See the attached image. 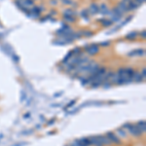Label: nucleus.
<instances>
[{
    "label": "nucleus",
    "mask_w": 146,
    "mask_h": 146,
    "mask_svg": "<svg viewBox=\"0 0 146 146\" xmlns=\"http://www.w3.org/2000/svg\"><path fill=\"white\" fill-rule=\"evenodd\" d=\"M106 136L108 137V139L111 141V143L121 144V140H120V138H119V136H117L115 134H113V132H107V134H106Z\"/></svg>",
    "instance_id": "f257e3e1"
},
{
    "label": "nucleus",
    "mask_w": 146,
    "mask_h": 146,
    "mask_svg": "<svg viewBox=\"0 0 146 146\" xmlns=\"http://www.w3.org/2000/svg\"><path fill=\"white\" fill-rule=\"evenodd\" d=\"M128 130L134 136H140L142 134V132H140V130L138 128V127H137L136 125H132V127L128 128Z\"/></svg>",
    "instance_id": "f03ea898"
},
{
    "label": "nucleus",
    "mask_w": 146,
    "mask_h": 146,
    "mask_svg": "<svg viewBox=\"0 0 146 146\" xmlns=\"http://www.w3.org/2000/svg\"><path fill=\"white\" fill-rule=\"evenodd\" d=\"M17 2L26 9H28V8L33 6V1L32 0H18Z\"/></svg>",
    "instance_id": "7ed1b4c3"
},
{
    "label": "nucleus",
    "mask_w": 146,
    "mask_h": 146,
    "mask_svg": "<svg viewBox=\"0 0 146 146\" xmlns=\"http://www.w3.org/2000/svg\"><path fill=\"white\" fill-rule=\"evenodd\" d=\"M75 141L77 142L78 146H91L92 145L90 139H89V138H86V137L81 138V139H76Z\"/></svg>",
    "instance_id": "20e7f679"
},
{
    "label": "nucleus",
    "mask_w": 146,
    "mask_h": 146,
    "mask_svg": "<svg viewBox=\"0 0 146 146\" xmlns=\"http://www.w3.org/2000/svg\"><path fill=\"white\" fill-rule=\"evenodd\" d=\"M98 140L100 141V143L103 146L104 145L108 146V145H110V144H112L111 141L108 139V137L106 136H98Z\"/></svg>",
    "instance_id": "39448f33"
},
{
    "label": "nucleus",
    "mask_w": 146,
    "mask_h": 146,
    "mask_svg": "<svg viewBox=\"0 0 146 146\" xmlns=\"http://www.w3.org/2000/svg\"><path fill=\"white\" fill-rule=\"evenodd\" d=\"M98 52V47L96 45H91L87 48V53L89 55H94Z\"/></svg>",
    "instance_id": "423d86ee"
},
{
    "label": "nucleus",
    "mask_w": 146,
    "mask_h": 146,
    "mask_svg": "<svg viewBox=\"0 0 146 146\" xmlns=\"http://www.w3.org/2000/svg\"><path fill=\"white\" fill-rule=\"evenodd\" d=\"M89 139H90V141H91V144H92V145H94V146H103L100 143V141L98 140V136H92V137H90Z\"/></svg>",
    "instance_id": "0eeeda50"
},
{
    "label": "nucleus",
    "mask_w": 146,
    "mask_h": 146,
    "mask_svg": "<svg viewBox=\"0 0 146 146\" xmlns=\"http://www.w3.org/2000/svg\"><path fill=\"white\" fill-rule=\"evenodd\" d=\"M138 128L140 130V132H142V134H144L146 130V125H145V121L144 120H142V121H140V122H138L136 125Z\"/></svg>",
    "instance_id": "6e6552de"
},
{
    "label": "nucleus",
    "mask_w": 146,
    "mask_h": 146,
    "mask_svg": "<svg viewBox=\"0 0 146 146\" xmlns=\"http://www.w3.org/2000/svg\"><path fill=\"white\" fill-rule=\"evenodd\" d=\"M116 132H117V134H116L117 136H120V137H122V138H125V137L127 136V132H125V128H117Z\"/></svg>",
    "instance_id": "1a4fd4ad"
},
{
    "label": "nucleus",
    "mask_w": 146,
    "mask_h": 146,
    "mask_svg": "<svg viewBox=\"0 0 146 146\" xmlns=\"http://www.w3.org/2000/svg\"><path fill=\"white\" fill-rule=\"evenodd\" d=\"M89 11L91 12L92 14H96V13H98V12H100V9H98V6L96 4L92 3L91 6H90V9H89Z\"/></svg>",
    "instance_id": "9d476101"
},
{
    "label": "nucleus",
    "mask_w": 146,
    "mask_h": 146,
    "mask_svg": "<svg viewBox=\"0 0 146 146\" xmlns=\"http://www.w3.org/2000/svg\"><path fill=\"white\" fill-rule=\"evenodd\" d=\"M142 80H144V79L142 78L141 74H140V73L134 72V77H132V81H136V82H141Z\"/></svg>",
    "instance_id": "9b49d317"
},
{
    "label": "nucleus",
    "mask_w": 146,
    "mask_h": 146,
    "mask_svg": "<svg viewBox=\"0 0 146 146\" xmlns=\"http://www.w3.org/2000/svg\"><path fill=\"white\" fill-rule=\"evenodd\" d=\"M128 55L130 56H142V55H144V51H143V50H141V49H138V50L134 51L132 53H130Z\"/></svg>",
    "instance_id": "f8f14e48"
},
{
    "label": "nucleus",
    "mask_w": 146,
    "mask_h": 146,
    "mask_svg": "<svg viewBox=\"0 0 146 146\" xmlns=\"http://www.w3.org/2000/svg\"><path fill=\"white\" fill-rule=\"evenodd\" d=\"M100 13L101 14H104V15H106V14H109V11L107 9V7H106V5H104V4H102L100 6Z\"/></svg>",
    "instance_id": "ddd939ff"
},
{
    "label": "nucleus",
    "mask_w": 146,
    "mask_h": 146,
    "mask_svg": "<svg viewBox=\"0 0 146 146\" xmlns=\"http://www.w3.org/2000/svg\"><path fill=\"white\" fill-rule=\"evenodd\" d=\"M73 15H75V13L73 12L72 10H65L64 11V17H73Z\"/></svg>",
    "instance_id": "4468645a"
},
{
    "label": "nucleus",
    "mask_w": 146,
    "mask_h": 146,
    "mask_svg": "<svg viewBox=\"0 0 146 146\" xmlns=\"http://www.w3.org/2000/svg\"><path fill=\"white\" fill-rule=\"evenodd\" d=\"M81 16L82 17H84V18H86V20L87 18H89V11H83L82 13H81Z\"/></svg>",
    "instance_id": "2eb2a0df"
},
{
    "label": "nucleus",
    "mask_w": 146,
    "mask_h": 146,
    "mask_svg": "<svg viewBox=\"0 0 146 146\" xmlns=\"http://www.w3.org/2000/svg\"><path fill=\"white\" fill-rule=\"evenodd\" d=\"M101 22H102V24H104V26H111L112 20H103Z\"/></svg>",
    "instance_id": "dca6fc26"
},
{
    "label": "nucleus",
    "mask_w": 146,
    "mask_h": 146,
    "mask_svg": "<svg viewBox=\"0 0 146 146\" xmlns=\"http://www.w3.org/2000/svg\"><path fill=\"white\" fill-rule=\"evenodd\" d=\"M136 32H132V33H130V34H128V35H127V38H128V39L136 38Z\"/></svg>",
    "instance_id": "f3484780"
},
{
    "label": "nucleus",
    "mask_w": 146,
    "mask_h": 146,
    "mask_svg": "<svg viewBox=\"0 0 146 146\" xmlns=\"http://www.w3.org/2000/svg\"><path fill=\"white\" fill-rule=\"evenodd\" d=\"M130 127H132V124H130V123H127V124H125V125H124V126H123L122 128H127V130H128V128H130Z\"/></svg>",
    "instance_id": "a211bd4d"
},
{
    "label": "nucleus",
    "mask_w": 146,
    "mask_h": 146,
    "mask_svg": "<svg viewBox=\"0 0 146 146\" xmlns=\"http://www.w3.org/2000/svg\"><path fill=\"white\" fill-rule=\"evenodd\" d=\"M65 20H66L67 22H73V20H74V18H73V17H65Z\"/></svg>",
    "instance_id": "6ab92c4d"
},
{
    "label": "nucleus",
    "mask_w": 146,
    "mask_h": 146,
    "mask_svg": "<svg viewBox=\"0 0 146 146\" xmlns=\"http://www.w3.org/2000/svg\"><path fill=\"white\" fill-rule=\"evenodd\" d=\"M62 1H64V4H66V5H69L72 3L71 0H62Z\"/></svg>",
    "instance_id": "aec40b11"
},
{
    "label": "nucleus",
    "mask_w": 146,
    "mask_h": 146,
    "mask_svg": "<svg viewBox=\"0 0 146 146\" xmlns=\"http://www.w3.org/2000/svg\"><path fill=\"white\" fill-rule=\"evenodd\" d=\"M32 132H33V130H26V132H24L22 134H30Z\"/></svg>",
    "instance_id": "412c9836"
},
{
    "label": "nucleus",
    "mask_w": 146,
    "mask_h": 146,
    "mask_svg": "<svg viewBox=\"0 0 146 146\" xmlns=\"http://www.w3.org/2000/svg\"><path fill=\"white\" fill-rule=\"evenodd\" d=\"M74 103H75V100L71 101V102H70V103H69V104L67 105V107H70V106H73V105H74Z\"/></svg>",
    "instance_id": "4be33fe9"
},
{
    "label": "nucleus",
    "mask_w": 146,
    "mask_h": 146,
    "mask_svg": "<svg viewBox=\"0 0 146 146\" xmlns=\"http://www.w3.org/2000/svg\"><path fill=\"white\" fill-rule=\"evenodd\" d=\"M24 144H26L24 142H22V144H17V145H14V146H24Z\"/></svg>",
    "instance_id": "5701e85b"
}]
</instances>
